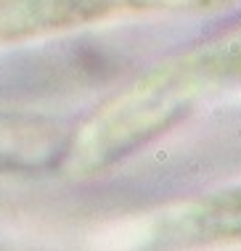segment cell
Returning <instances> with one entry per match:
<instances>
[{
    "instance_id": "cell-1",
    "label": "cell",
    "mask_w": 241,
    "mask_h": 251,
    "mask_svg": "<svg viewBox=\"0 0 241 251\" xmlns=\"http://www.w3.org/2000/svg\"><path fill=\"white\" fill-rule=\"evenodd\" d=\"M178 241H220L241 238V191H228L193 204L172 220Z\"/></svg>"
}]
</instances>
